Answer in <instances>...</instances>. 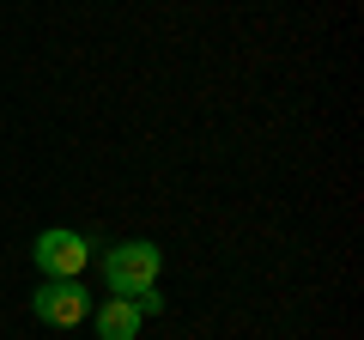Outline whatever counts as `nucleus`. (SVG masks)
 Listing matches in <instances>:
<instances>
[{
  "label": "nucleus",
  "mask_w": 364,
  "mask_h": 340,
  "mask_svg": "<svg viewBox=\"0 0 364 340\" xmlns=\"http://www.w3.org/2000/svg\"><path fill=\"white\" fill-rule=\"evenodd\" d=\"M104 280L116 298H134V292H146L158 280V243H116L104 255Z\"/></svg>",
  "instance_id": "obj_1"
},
{
  "label": "nucleus",
  "mask_w": 364,
  "mask_h": 340,
  "mask_svg": "<svg viewBox=\"0 0 364 340\" xmlns=\"http://www.w3.org/2000/svg\"><path fill=\"white\" fill-rule=\"evenodd\" d=\"M85 262H91V243L79 231H43L37 237V267L49 280H79V274H85Z\"/></svg>",
  "instance_id": "obj_2"
},
{
  "label": "nucleus",
  "mask_w": 364,
  "mask_h": 340,
  "mask_svg": "<svg viewBox=\"0 0 364 340\" xmlns=\"http://www.w3.org/2000/svg\"><path fill=\"white\" fill-rule=\"evenodd\" d=\"M31 310L49 328H73V322H85V286L79 280H49L43 292H31Z\"/></svg>",
  "instance_id": "obj_3"
},
{
  "label": "nucleus",
  "mask_w": 364,
  "mask_h": 340,
  "mask_svg": "<svg viewBox=\"0 0 364 340\" xmlns=\"http://www.w3.org/2000/svg\"><path fill=\"white\" fill-rule=\"evenodd\" d=\"M97 334H104V340H134V334H140V310H134V298L97 304Z\"/></svg>",
  "instance_id": "obj_4"
}]
</instances>
